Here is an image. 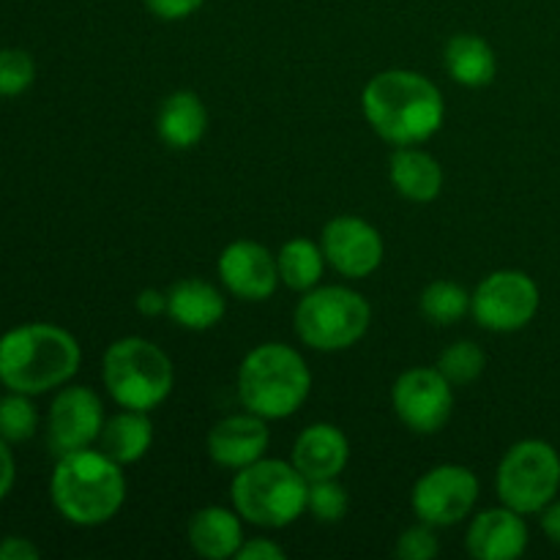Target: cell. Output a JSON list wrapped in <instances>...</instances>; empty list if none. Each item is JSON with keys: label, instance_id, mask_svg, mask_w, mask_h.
Here are the masks:
<instances>
[{"label": "cell", "instance_id": "obj_1", "mask_svg": "<svg viewBox=\"0 0 560 560\" xmlns=\"http://www.w3.org/2000/svg\"><path fill=\"white\" fill-rule=\"evenodd\" d=\"M361 109L366 124L392 145L430 140L446 115L435 82L408 69H388L372 77L361 93Z\"/></svg>", "mask_w": 560, "mask_h": 560}, {"label": "cell", "instance_id": "obj_2", "mask_svg": "<svg viewBox=\"0 0 560 560\" xmlns=\"http://www.w3.org/2000/svg\"><path fill=\"white\" fill-rule=\"evenodd\" d=\"M80 359V345L69 331L52 323H27L0 337V383L36 397L69 383Z\"/></svg>", "mask_w": 560, "mask_h": 560}, {"label": "cell", "instance_id": "obj_3", "mask_svg": "<svg viewBox=\"0 0 560 560\" xmlns=\"http://www.w3.org/2000/svg\"><path fill=\"white\" fill-rule=\"evenodd\" d=\"M120 468L124 465L109 459L102 448L93 452L91 446L58 457L49 492L60 517L82 528L113 520L126 501V476Z\"/></svg>", "mask_w": 560, "mask_h": 560}, {"label": "cell", "instance_id": "obj_4", "mask_svg": "<svg viewBox=\"0 0 560 560\" xmlns=\"http://www.w3.org/2000/svg\"><path fill=\"white\" fill-rule=\"evenodd\" d=\"M312 392V372L299 350L268 342L249 350L238 370V399L266 421L288 419Z\"/></svg>", "mask_w": 560, "mask_h": 560}, {"label": "cell", "instance_id": "obj_5", "mask_svg": "<svg viewBox=\"0 0 560 560\" xmlns=\"http://www.w3.org/2000/svg\"><path fill=\"white\" fill-rule=\"evenodd\" d=\"M310 481L282 459H257L235 474L230 485L233 509L260 528H288L306 512Z\"/></svg>", "mask_w": 560, "mask_h": 560}, {"label": "cell", "instance_id": "obj_6", "mask_svg": "<svg viewBox=\"0 0 560 560\" xmlns=\"http://www.w3.org/2000/svg\"><path fill=\"white\" fill-rule=\"evenodd\" d=\"M102 377L109 397L129 410H153L170 397L175 370L159 345L142 337H124L104 353Z\"/></svg>", "mask_w": 560, "mask_h": 560}, {"label": "cell", "instance_id": "obj_7", "mask_svg": "<svg viewBox=\"0 0 560 560\" xmlns=\"http://www.w3.org/2000/svg\"><path fill=\"white\" fill-rule=\"evenodd\" d=\"M372 320L370 301L342 284L306 290L293 315V328L312 350L337 353L353 348Z\"/></svg>", "mask_w": 560, "mask_h": 560}, {"label": "cell", "instance_id": "obj_8", "mask_svg": "<svg viewBox=\"0 0 560 560\" xmlns=\"http://www.w3.org/2000/svg\"><path fill=\"white\" fill-rule=\"evenodd\" d=\"M503 506L520 514L545 512L560 490V457L545 441H520L503 454L495 476Z\"/></svg>", "mask_w": 560, "mask_h": 560}, {"label": "cell", "instance_id": "obj_9", "mask_svg": "<svg viewBox=\"0 0 560 560\" xmlns=\"http://www.w3.org/2000/svg\"><path fill=\"white\" fill-rule=\"evenodd\" d=\"M539 312V288L523 271H495L470 295V315L481 328L512 334L528 326Z\"/></svg>", "mask_w": 560, "mask_h": 560}, {"label": "cell", "instance_id": "obj_10", "mask_svg": "<svg viewBox=\"0 0 560 560\" xmlns=\"http://www.w3.org/2000/svg\"><path fill=\"white\" fill-rule=\"evenodd\" d=\"M479 501V479L470 468L463 465H438L427 470L413 487V512L421 523L432 528H448L457 525L474 512Z\"/></svg>", "mask_w": 560, "mask_h": 560}, {"label": "cell", "instance_id": "obj_11", "mask_svg": "<svg viewBox=\"0 0 560 560\" xmlns=\"http://www.w3.org/2000/svg\"><path fill=\"white\" fill-rule=\"evenodd\" d=\"M392 402L408 430L435 435L454 413V386L438 372V366H416L397 377Z\"/></svg>", "mask_w": 560, "mask_h": 560}, {"label": "cell", "instance_id": "obj_12", "mask_svg": "<svg viewBox=\"0 0 560 560\" xmlns=\"http://www.w3.org/2000/svg\"><path fill=\"white\" fill-rule=\"evenodd\" d=\"M104 421V405L96 392L85 386L63 388L49 408V448L55 457L88 448L98 441Z\"/></svg>", "mask_w": 560, "mask_h": 560}, {"label": "cell", "instance_id": "obj_13", "mask_svg": "<svg viewBox=\"0 0 560 560\" xmlns=\"http://www.w3.org/2000/svg\"><path fill=\"white\" fill-rule=\"evenodd\" d=\"M326 262L348 279H364L383 262V238L366 219L337 217L320 235Z\"/></svg>", "mask_w": 560, "mask_h": 560}, {"label": "cell", "instance_id": "obj_14", "mask_svg": "<svg viewBox=\"0 0 560 560\" xmlns=\"http://www.w3.org/2000/svg\"><path fill=\"white\" fill-rule=\"evenodd\" d=\"M219 279L244 301H266L279 288V262L257 241H233L219 257Z\"/></svg>", "mask_w": 560, "mask_h": 560}, {"label": "cell", "instance_id": "obj_15", "mask_svg": "<svg viewBox=\"0 0 560 560\" xmlns=\"http://www.w3.org/2000/svg\"><path fill=\"white\" fill-rule=\"evenodd\" d=\"M268 441V427L266 419L257 413H235L228 419L217 421L208 432V457L222 468L241 470L246 465L257 463L266 454Z\"/></svg>", "mask_w": 560, "mask_h": 560}, {"label": "cell", "instance_id": "obj_16", "mask_svg": "<svg viewBox=\"0 0 560 560\" xmlns=\"http://www.w3.org/2000/svg\"><path fill=\"white\" fill-rule=\"evenodd\" d=\"M465 547L476 560H514L528 547V525L509 506L487 509L470 523Z\"/></svg>", "mask_w": 560, "mask_h": 560}, {"label": "cell", "instance_id": "obj_17", "mask_svg": "<svg viewBox=\"0 0 560 560\" xmlns=\"http://www.w3.org/2000/svg\"><path fill=\"white\" fill-rule=\"evenodd\" d=\"M350 459V443L339 427L312 424L295 438L293 465L306 481L337 479Z\"/></svg>", "mask_w": 560, "mask_h": 560}, {"label": "cell", "instance_id": "obj_18", "mask_svg": "<svg viewBox=\"0 0 560 560\" xmlns=\"http://www.w3.org/2000/svg\"><path fill=\"white\" fill-rule=\"evenodd\" d=\"M222 293L206 279H180L167 290V315L189 331H208L224 317Z\"/></svg>", "mask_w": 560, "mask_h": 560}, {"label": "cell", "instance_id": "obj_19", "mask_svg": "<svg viewBox=\"0 0 560 560\" xmlns=\"http://www.w3.org/2000/svg\"><path fill=\"white\" fill-rule=\"evenodd\" d=\"M189 545L197 556L206 560L235 558L238 547L244 545L241 514L222 506L200 509L189 520Z\"/></svg>", "mask_w": 560, "mask_h": 560}, {"label": "cell", "instance_id": "obj_20", "mask_svg": "<svg viewBox=\"0 0 560 560\" xmlns=\"http://www.w3.org/2000/svg\"><path fill=\"white\" fill-rule=\"evenodd\" d=\"M208 129V113L200 96L191 91H175L159 107L156 131L162 142L175 151H189Z\"/></svg>", "mask_w": 560, "mask_h": 560}, {"label": "cell", "instance_id": "obj_21", "mask_svg": "<svg viewBox=\"0 0 560 560\" xmlns=\"http://www.w3.org/2000/svg\"><path fill=\"white\" fill-rule=\"evenodd\" d=\"M392 184L405 200L432 202L443 189V170L435 156L419 148L399 145L388 162Z\"/></svg>", "mask_w": 560, "mask_h": 560}, {"label": "cell", "instance_id": "obj_22", "mask_svg": "<svg viewBox=\"0 0 560 560\" xmlns=\"http://www.w3.org/2000/svg\"><path fill=\"white\" fill-rule=\"evenodd\" d=\"M153 443V424L145 410L124 408L120 413L109 416L98 435V446L118 465L140 463Z\"/></svg>", "mask_w": 560, "mask_h": 560}, {"label": "cell", "instance_id": "obj_23", "mask_svg": "<svg viewBox=\"0 0 560 560\" xmlns=\"http://www.w3.org/2000/svg\"><path fill=\"white\" fill-rule=\"evenodd\" d=\"M443 60H446L448 77L465 88H485L498 74L495 52L476 33H459L448 38Z\"/></svg>", "mask_w": 560, "mask_h": 560}, {"label": "cell", "instance_id": "obj_24", "mask_svg": "<svg viewBox=\"0 0 560 560\" xmlns=\"http://www.w3.org/2000/svg\"><path fill=\"white\" fill-rule=\"evenodd\" d=\"M279 279L288 284L295 293H306V290L317 288L326 268V255L323 246L310 238H293L279 249Z\"/></svg>", "mask_w": 560, "mask_h": 560}, {"label": "cell", "instance_id": "obj_25", "mask_svg": "<svg viewBox=\"0 0 560 560\" xmlns=\"http://www.w3.org/2000/svg\"><path fill=\"white\" fill-rule=\"evenodd\" d=\"M419 306L421 315L430 323H435V326H454V323L463 320L470 312V293L463 284L438 279V282L427 284Z\"/></svg>", "mask_w": 560, "mask_h": 560}, {"label": "cell", "instance_id": "obj_26", "mask_svg": "<svg viewBox=\"0 0 560 560\" xmlns=\"http://www.w3.org/2000/svg\"><path fill=\"white\" fill-rule=\"evenodd\" d=\"M485 350L476 342H470V339L448 345L441 353V361H438V372H441L452 386H468V383H474L476 377L485 372Z\"/></svg>", "mask_w": 560, "mask_h": 560}, {"label": "cell", "instance_id": "obj_27", "mask_svg": "<svg viewBox=\"0 0 560 560\" xmlns=\"http://www.w3.org/2000/svg\"><path fill=\"white\" fill-rule=\"evenodd\" d=\"M38 413L27 394L11 392L0 399V438L9 443H25L36 435Z\"/></svg>", "mask_w": 560, "mask_h": 560}, {"label": "cell", "instance_id": "obj_28", "mask_svg": "<svg viewBox=\"0 0 560 560\" xmlns=\"http://www.w3.org/2000/svg\"><path fill=\"white\" fill-rule=\"evenodd\" d=\"M306 512L317 523H339L345 517V512H348V490L337 479L310 481Z\"/></svg>", "mask_w": 560, "mask_h": 560}, {"label": "cell", "instance_id": "obj_29", "mask_svg": "<svg viewBox=\"0 0 560 560\" xmlns=\"http://www.w3.org/2000/svg\"><path fill=\"white\" fill-rule=\"evenodd\" d=\"M36 80V63L25 49H0V96H20Z\"/></svg>", "mask_w": 560, "mask_h": 560}, {"label": "cell", "instance_id": "obj_30", "mask_svg": "<svg viewBox=\"0 0 560 560\" xmlns=\"http://www.w3.org/2000/svg\"><path fill=\"white\" fill-rule=\"evenodd\" d=\"M438 550H441V547H438L435 530H432V525L427 523L408 528L397 541L399 560H430L438 556Z\"/></svg>", "mask_w": 560, "mask_h": 560}, {"label": "cell", "instance_id": "obj_31", "mask_svg": "<svg viewBox=\"0 0 560 560\" xmlns=\"http://www.w3.org/2000/svg\"><path fill=\"white\" fill-rule=\"evenodd\" d=\"M206 0H145V9L164 22H178L200 11Z\"/></svg>", "mask_w": 560, "mask_h": 560}, {"label": "cell", "instance_id": "obj_32", "mask_svg": "<svg viewBox=\"0 0 560 560\" xmlns=\"http://www.w3.org/2000/svg\"><path fill=\"white\" fill-rule=\"evenodd\" d=\"M284 556L288 552L271 539H244V545L235 552L238 560H284Z\"/></svg>", "mask_w": 560, "mask_h": 560}, {"label": "cell", "instance_id": "obj_33", "mask_svg": "<svg viewBox=\"0 0 560 560\" xmlns=\"http://www.w3.org/2000/svg\"><path fill=\"white\" fill-rule=\"evenodd\" d=\"M42 550L33 541L20 539V536H9L0 541V560H38Z\"/></svg>", "mask_w": 560, "mask_h": 560}, {"label": "cell", "instance_id": "obj_34", "mask_svg": "<svg viewBox=\"0 0 560 560\" xmlns=\"http://www.w3.org/2000/svg\"><path fill=\"white\" fill-rule=\"evenodd\" d=\"M137 310H140V315L145 317H159V315H167V293H162V290H142L140 295H137Z\"/></svg>", "mask_w": 560, "mask_h": 560}, {"label": "cell", "instance_id": "obj_35", "mask_svg": "<svg viewBox=\"0 0 560 560\" xmlns=\"http://www.w3.org/2000/svg\"><path fill=\"white\" fill-rule=\"evenodd\" d=\"M14 476H16V468H14V457H11L9 452V441L0 438V501H3V498L9 495L11 487H14Z\"/></svg>", "mask_w": 560, "mask_h": 560}, {"label": "cell", "instance_id": "obj_36", "mask_svg": "<svg viewBox=\"0 0 560 560\" xmlns=\"http://www.w3.org/2000/svg\"><path fill=\"white\" fill-rule=\"evenodd\" d=\"M541 528L556 545H560V501H552L541 514Z\"/></svg>", "mask_w": 560, "mask_h": 560}]
</instances>
